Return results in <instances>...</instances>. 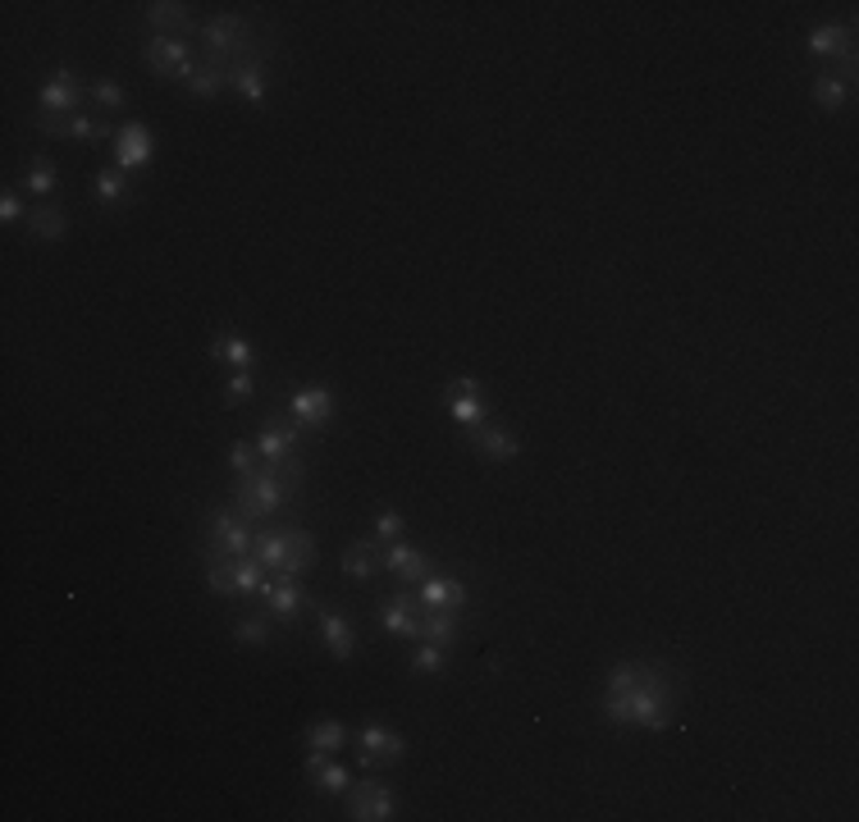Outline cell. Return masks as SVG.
Segmentation results:
<instances>
[{
	"mask_svg": "<svg viewBox=\"0 0 859 822\" xmlns=\"http://www.w3.org/2000/svg\"><path fill=\"white\" fill-rule=\"evenodd\" d=\"M306 776H312V786L320 791V795H348V786H352V772L343 768V763H334L325 749H312L306 754Z\"/></svg>",
	"mask_w": 859,
	"mask_h": 822,
	"instance_id": "21",
	"label": "cell"
},
{
	"mask_svg": "<svg viewBox=\"0 0 859 822\" xmlns=\"http://www.w3.org/2000/svg\"><path fill=\"white\" fill-rule=\"evenodd\" d=\"M298 480H302V457L293 453L283 466H261V471L238 476L229 507L238 517H248V521H266V517H275L283 507V498L298 489Z\"/></svg>",
	"mask_w": 859,
	"mask_h": 822,
	"instance_id": "2",
	"label": "cell"
},
{
	"mask_svg": "<svg viewBox=\"0 0 859 822\" xmlns=\"http://www.w3.org/2000/svg\"><path fill=\"white\" fill-rule=\"evenodd\" d=\"M380 567H384V548H380L376 535H370V540H352L343 548V558H339V571L348 576V581H370Z\"/></svg>",
	"mask_w": 859,
	"mask_h": 822,
	"instance_id": "17",
	"label": "cell"
},
{
	"mask_svg": "<svg viewBox=\"0 0 859 822\" xmlns=\"http://www.w3.org/2000/svg\"><path fill=\"white\" fill-rule=\"evenodd\" d=\"M352 736H348V726L339 722V718H325V722H312L306 726V749H325V754H334V749H343Z\"/></svg>",
	"mask_w": 859,
	"mask_h": 822,
	"instance_id": "28",
	"label": "cell"
},
{
	"mask_svg": "<svg viewBox=\"0 0 859 822\" xmlns=\"http://www.w3.org/2000/svg\"><path fill=\"white\" fill-rule=\"evenodd\" d=\"M0 219H5V225L24 219V202H18V192H5V197H0Z\"/></svg>",
	"mask_w": 859,
	"mask_h": 822,
	"instance_id": "41",
	"label": "cell"
},
{
	"mask_svg": "<svg viewBox=\"0 0 859 822\" xmlns=\"http://www.w3.org/2000/svg\"><path fill=\"white\" fill-rule=\"evenodd\" d=\"M289 416L298 420V426L306 434H320L329 426V416H334V393H329L325 384H312V389H298L293 403H289Z\"/></svg>",
	"mask_w": 859,
	"mask_h": 822,
	"instance_id": "10",
	"label": "cell"
},
{
	"mask_svg": "<svg viewBox=\"0 0 859 822\" xmlns=\"http://www.w3.org/2000/svg\"><path fill=\"white\" fill-rule=\"evenodd\" d=\"M41 115H78V101H83V87L70 69H55L47 83H41Z\"/></svg>",
	"mask_w": 859,
	"mask_h": 822,
	"instance_id": "13",
	"label": "cell"
},
{
	"mask_svg": "<svg viewBox=\"0 0 859 822\" xmlns=\"http://www.w3.org/2000/svg\"><path fill=\"white\" fill-rule=\"evenodd\" d=\"M380 627L393 640H426V612L416 608V598L399 594V598H389V604L380 608Z\"/></svg>",
	"mask_w": 859,
	"mask_h": 822,
	"instance_id": "12",
	"label": "cell"
},
{
	"mask_svg": "<svg viewBox=\"0 0 859 822\" xmlns=\"http://www.w3.org/2000/svg\"><path fill=\"white\" fill-rule=\"evenodd\" d=\"M399 809V795H393L384 782H357L348 786V818L357 822H384Z\"/></svg>",
	"mask_w": 859,
	"mask_h": 822,
	"instance_id": "9",
	"label": "cell"
},
{
	"mask_svg": "<svg viewBox=\"0 0 859 822\" xmlns=\"http://www.w3.org/2000/svg\"><path fill=\"white\" fill-rule=\"evenodd\" d=\"M416 594H421V604H426V612H439V608H449V612H467V585L462 581H453V576H426L421 585H416Z\"/></svg>",
	"mask_w": 859,
	"mask_h": 822,
	"instance_id": "15",
	"label": "cell"
},
{
	"mask_svg": "<svg viewBox=\"0 0 859 822\" xmlns=\"http://www.w3.org/2000/svg\"><path fill=\"white\" fill-rule=\"evenodd\" d=\"M252 558L266 571H283V530H266V535H252Z\"/></svg>",
	"mask_w": 859,
	"mask_h": 822,
	"instance_id": "31",
	"label": "cell"
},
{
	"mask_svg": "<svg viewBox=\"0 0 859 822\" xmlns=\"http://www.w3.org/2000/svg\"><path fill=\"white\" fill-rule=\"evenodd\" d=\"M846 97H850V87H846L842 78H836L832 69L813 78V105H819V110H828V115H836V110L846 105Z\"/></svg>",
	"mask_w": 859,
	"mask_h": 822,
	"instance_id": "29",
	"label": "cell"
},
{
	"mask_svg": "<svg viewBox=\"0 0 859 822\" xmlns=\"http://www.w3.org/2000/svg\"><path fill=\"white\" fill-rule=\"evenodd\" d=\"M147 28L156 37H179L188 41L192 33V10L179 5V0H156V5H147Z\"/></svg>",
	"mask_w": 859,
	"mask_h": 822,
	"instance_id": "19",
	"label": "cell"
},
{
	"mask_svg": "<svg viewBox=\"0 0 859 822\" xmlns=\"http://www.w3.org/2000/svg\"><path fill=\"white\" fill-rule=\"evenodd\" d=\"M302 434H306V430L298 426L293 416H270L266 426H261V434H256V453H261V461H266V466H283V461L293 457L298 443H302Z\"/></svg>",
	"mask_w": 859,
	"mask_h": 822,
	"instance_id": "7",
	"label": "cell"
},
{
	"mask_svg": "<svg viewBox=\"0 0 859 822\" xmlns=\"http://www.w3.org/2000/svg\"><path fill=\"white\" fill-rule=\"evenodd\" d=\"M206 540H211V558H248L252 553L248 517H238L233 507H215L206 521Z\"/></svg>",
	"mask_w": 859,
	"mask_h": 822,
	"instance_id": "5",
	"label": "cell"
},
{
	"mask_svg": "<svg viewBox=\"0 0 859 822\" xmlns=\"http://www.w3.org/2000/svg\"><path fill=\"white\" fill-rule=\"evenodd\" d=\"M312 562H316V540H312V530H302V526H289L283 530V581H302L306 571H312Z\"/></svg>",
	"mask_w": 859,
	"mask_h": 822,
	"instance_id": "16",
	"label": "cell"
},
{
	"mask_svg": "<svg viewBox=\"0 0 859 822\" xmlns=\"http://www.w3.org/2000/svg\"><path fill=\"white\" fill-rule=\"evenodd\" d=\"M316 631H320V640H325V649L334 654L339 662H348L352 654H357V631H352V621H348L343 612H334V608L316 612Z\"/></svg>",
	"mask_w": 859,
	"mask_h": 822,
	"instance_id": "18",
	"label": "cell"
},
{
	"mask_svg": "<svg viewBox=\"0 0 859 822\" xmlns=\"http://www.w3.org/2000/svg\"><path fill=\"white\" fill-rule=\"evenodd\" d=\"M229 87H233V92L248 101V105H261V101H266V64H261L256 55L242 60V64H233V69H229Z\"/></svg>",
	"mask_w": 859,
	"mask_h": 822,
	"instance_id": "25",
	"label": "cell"
},
{
	"mask_svg": "<svg viewBox=\"0 0 859 822\" xmlns=\"http://www.w3.org/2000/svg\"><path fill=\"white\" fill-rule=\"evenodd\" d=\"M457 617L462 612H449V608L426 612V640H434L439 649H453V644H457Z\"/></svg>",
	"mask_w": 859,
	"mask_h": 822,
	"instance_id": "32",
	"label": "cell"
},
{
	"mask_svg": "<svg viewBox=\"0 0 859 822\" xmlns=\"http://www.w3.org/2000/svg\"><path fill=\"white\" fill-rule=\"evenodd\" d=\"M206 585L225 598H238V594H261L266 585V567L261 562H248V558H215L206 567Z\"/></svg>",
	"mask_w": 859,
	"mask_h": 822,
	"instance_id": "4",
	"label": "cell"
},
{
	"mask_svg": "<svg viewBox=\"0 0 859 822\" xmlns=\"http://www.w3.org/2000/svg\"><path fill=\"white\" fill-rule=\"evenodd\" d=\"M403 530H407V521H403V513H393V507H384V513L376 517V540H380V544L403 540Z\"/></svg>",
	"mask_w": 859,
	"mask_h": 822,
	"instance_id": "39",
	"label": "cell"
},
{
	"mask_svg": "<svg viewBox=\"0 0 859 822\" xmlns=\"http://www.w3.org/2000/svg\"><path fill=\"white\" fill-rule=\"evenodd\" d=\"M256 443H248V439H233L229 443V466H233V476H248V471H256Z\"/></svg>",
	"mask_w": 859,
	"mask_h": 822,
	"instance_id": "38",
	"label": "cell"
},
{
	"mask_svg": "<svg viewBox=\"0 0 859 822\" xmlns=\"http://www.w3.org/2000/svg\"><path fill=\"white\" fill-rule=\"evenodd\" d=\"M256 598H261V604H266L279 621H293V617H298V608L306 604L302 585H298V581H283V576H279L275 585H261V594H256Z\"/></svg>",
	"mask_w": 859,
	"mask_h": 822,
	"instance_id": "24",
	"label": "cell"
},
{
	"mask_svg": "<svg viewBox=\"0 0 859 822\" xmlns=\"http://www.w3.org/2000/svg\"><path fill=\"white\" fill-rule=\"evenodd\" d=\"M449 393H480V380H476V375H462V380H453Z\"/></svg>",
	"mask_w": 859,
	"mask_h": 822,
	"instance_id": "42",
	"label": "cell"
},
{
	"mask_svg": "<svg viewBox=\"0 0 859 822\" xmlns=\"http://www.w3.org/2000/svg\"><path fill=\"white\" fill-rule=\"evenodd\" d=\"M471 448H476V457L480 461H494V466H503V461H517V453H521V439L513 434V430H503V426H476L471 430Z\"/></svg>",
	"mask_w": 859,
	"mask_h": 822,
	"instance_id": "14",
	"label": "cell"
},
{
	"mask_svg": "<svg viewBox=\"0 0 859 822\" xmlns=\"http://www.w3.org/2000/svg\"><path fill=\"white\" fill-rule=\"evenodd\" d=\"M151 155H156V138H151V128L124 124V128L115 132V169H124V174L147 169Z\"/></svg>",
	"mask_w": 859,
	"mask_h": 822,
	"instance_id": "11",
	"label": "cell"
},
{
	"mask_svg": "<svg viewBox=\"0 0 859 822\" xmlns=\"http://www.w3.org/2000/svg\"><path fill=\"white\" fill-rule=\"evenodd\" d=\"M248 41H252V24L242 14H219L211 18V24L202 28V51H206V64H215V69H233V64L252 60L248 55Z\"/></svg>",
	"mask_w": 859,
	"mask_h": 822,
	"instance_id": "3",
	"label": "cell"
},
{
	"mask_svg": "<svg viewBox=\"0 0 859 822\" xmlns=\"http://www.w3.org/2000/svg\"><path fill=\"white\" fill-rule=\"evenodd\" d=\"M449 416L457 420V426L476 430V426H484V420H490V407H484L480 393H449Z\"/></svg>",
	"mask_w": 859,
	"mask_h": 822,
	"instance_id": "27",
	"label": "cell"
},
{
	"mask_svg": "<svg viewBox=\"0 0 859 822\" xmlns=\"http://www.w3.org/2000/svg\"><path fill=\"white\" fill-rule=\"evenodd\" d=\"M384 567L393 571V576H403L407 585H421L426 576H430V558L421 548H412V544H403V540H393V544H384Z\"/></svg>",
	"mask_w": 859,
	"mask_h": 822,
	"instance_id": "22",
	"label": "cell"
},
{
	"mask_svg": "<svg viewBox=\"0 0 859 822\" xmlns=\"http://www.w3.org/2000/svg\"><path fill=\"white\" fill-rule=\"evenodd\" d=\"M28 229H33V238H41V242H64V238H70V211L41 202V206L28 211Z\"/></svg>",
	"mask_w": 859,
	"mask_h": 822,
	"instance_id": "26",
	"label": "cell"
},
{
	"mask_svg": "<svg viewBox=\"0 0 859 822\" xmlns=\"http://www.w3.org/2000/svg\"><path fill=\"white\" fill-rule=\"evenodd\" d=\"M357 749H362L357 763L370 772V768H380V763L403 759V754H407V741L399 736V731H389L384 722H366V726L357 731Z\"/></svg>",
	"mask_w": 859,
	"mask_h": 822,
	"instance_id": "8",
	"label": "cell"
},
{
	"mask_svg": "<svg viewBox=\"0 0 859 822\" xmlns=\"http://www.w3.org/2000/svg\"><path fill=\"white\" fill-rule=\"evenodd\" d=\"M225 87H229V74L225 69H215V64H202V69H197L192 78H188V92L192 97H219V92H225Z\"/></svg>",
	"mask_w": 859,
	"mask_h": 822,
	"instance_id": "33",
	"label": "cell"
},
{
	"mask_svg": "<svg viewBox=\"0 0 859 822\" xmlns=\"http://www.w3.org/2000/svg\"><path fill=\"white\" fill-rule=\"evenodd\" d=\"M55 184H60V174H55V165H47V161H37V165L24 169V192H33V197L55 192Z\"/></svg>",
	"mask_w": 859,
	"mask_h": 822,
	"instance_id": "35",
	"label": "cell"
},
{
	"mask_svg": "<svg viewBox=\"0 0 859 822\" xmlns=\"http://www.w3.org/2000/svg\"><path fill=\"white\" fill-rule=\"evenodd\" d=\"M233 640L238 644H252V649H266V644H270V627L261 617H238L233 621Z\"/></svg>",
	"mask_w": 859,
	"mask_h": 822,
	"instance_id": "36",
	"label": "cell"
},
{
	"mask_svg": "<svg viewBox=\"0 0 859 822\" xmlns=\"http://www.w3.org/2000/svg\"><path fill=\"white\" fill-rule=\"evenodd\" d=\"M846 47H855V28L850 24H819L809 33V55L813 60H842Z\"/></svg>",
	"mask_w": 859,
	"mask_h": 822,
	"instance_id": "23",
	"label": "cell"
},
{
	"mask_svg": "<svg viewBox=\"0 0 859 822\" xmlns=\"http://www.w3.org/2000/svg\"><path fill=\"white\" fill-rule=\"evenodd\" d=\"M444 654L449 649H439L434 640H421V649L412 654V672L416 676H439V672H444Z\"/></svg>",
	"mask_w": 859,
	"mask_h": 822,
	"instance_id": "34",
	"label": "cell"
},
{
	"mask_svg": "<svg viewBox=\"0 0 859 822\" xmlns=\"http://www.w3.org/2000/svg\"><path fill=\"white\" fill-rule=\"evenodd\" d=\"M87 97H92L101 110H124L128 105V97H124V87L115 83V78H97L92 87H87Z\"/></svg>",
	"mask_w": 859,
	"mask_h": 822,
	"instance_id": "37",
	"label": "cell"
},
{
	"mask_svg": "<svg viewBox=\"0 0 859 822\" xmlns=\"http://www.w3.org/2000/svg\"><path fill=\"white\" fill-rule=\"evenodd\" d=\"M142 55H147V69L156 74V78L188 83V78L197 74V64H192V47H188V41H179V37H151L147 47H142Z\"/></svg>",
	"mask_w": 859,
	"mask_h": 822,
	"instance_id": "6",
	"label": "cell"
},
{
	"mask_svg": "<svg viewBox=\"0 0 859 822\" xmlns=\"http://www.w3.org/2000/svg\"><path fill=\"white\" fill-rule=\"evenodd\" d=\"M92 197H97L101 206H119V202H128L124 169H97V174H92Z\"/></svg>",
	"mask_w": 859,
	"mask_h": 822,
	"instance_id": "30",
	"label": "cell"
},
{
	"mask_svg": "<svg viewBox=\"0 0 859 822\" xmlns=\"http://www.w3.org/2000/svg\"><path fill=\"white\" fill-rule=\"evenodd\" d=\"M252 393H256L252 375H248V370H233L229 384H225V403H242V397H252Z\"/></svg>",
	"mask_w": 859,
	"mask_h": 822,
	"instance_id": "40",
	"label": "cell"
},
{
	"mask_svg": "<svg viewBox=\"0 0 859 822\" xmlns=\"http://www.w3.org/2000/svg\"><path fill=\"white\" fill-rule=\"evenodd\" d=\"M211 362H225L229 370H256V347L248 334H238V329H225V334L211 339Z\"/></svg>",
	"mask_w": 859,
	"mask_h": 822,
	"instance_id": "20",
	"label": "cell"
},
{
	"mask_svg": "<svg viewBox=\"0 0 859 822\" xmlns=\"http://www.w3.org/2000/svg\"><path fill=\"white\" fill-rule=\"evenodd\" d=\"M599 713L612 726H641V731H664L677 713V691L672 676L658 662H618L604 681Z\"/></svg>",
	"mask_w": 859,
	"mask_h": 822,
	"instance_id": "1",
	"label": "cell"
}]
</instances>
